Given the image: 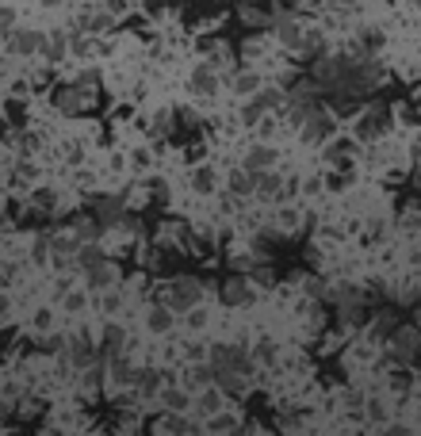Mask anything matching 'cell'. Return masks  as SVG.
<instances>
[{
    "label": "cell",
    "instance_id": "obj_22",
    "mask_svg": "<svg viewBox=\"0 0 421 436\" xmlns=\"http://www.w3.org/2000/svg\"><path fill=\"white\" fill-rule=\"evenodd\" d=\"M253 188H256V180H253L249 169H245V173H230V191H234V196H249Z\"/></svg>",
    "mask_w": 421,
    "mask_h": 436
},
{
    "label": "cell",
    "instance_id": "obj_15",
    "mask_svg": "<svg viewBox=\"0 0 421 436\" xmlns=\"http://www.w3.org/2000/svg\"><path fill=\"white\" fill-rule=\"evenodd\" d=\"M123 345H127V333L119 330V325H108V330H104V356H108V360L123 356Z\"/></svg>",
    "mask_w": 421,
    "mask_h": 436
},
{
    "label": "cell",
    "instance_id": "obj_16",
    "mask_svg": "<svg viewBox=\"0 0 421 436\" xmlns=\"http://www.w3.org/2000/svg\"><path fill=\"white\" fill-rule=\"evenodd\" d=\"M111 379H115L119 387H131V383H138V371H134V363H131V360L115 356V360H111Z\"/></svg>",
    "mask_w": 421,
    "mask_h": 436
},
{
    "label": "cell",
    "instance_id": "obj_19",
    "mask_svg": "<svg viewBox=\"0 0 421 436\" xmlns=\"http://www.w3.org/2000/svg\"><path fill=\"white\" fill-rule=\"evenodd\" d=\"M66 50H69V42H66V35H62V31H58V35H46V39H42V54H46L50 61H58Z\"/></svg>",
    "mask_w": 421,
    "mask_h": 436
},
{
    "label": "cell",
    "instance_id": "obj_37",
    "mask_svg": "<svg viewBox=\"0 0 421 436\" xmlns=\"http://www.w3.org/2000/svg\"><path fill=\"white\" fill-rule=\"evenodd\" d=\"M84 306V295H66V310H81Z\"/></svg>",
    "mask_w": 421,
    "mask_h": 436
},
{
    "label": "cell",
    "instance_id": "obj_18",
    "mask_svg": "<svg viewBox=\"0 0 421 436\" xmlns=\"http://www.w3.org/2000/svg\"><path fill=\"white\" fill-rule=\"evenodd\" d=\"M77 99H81V88H73V84H66V88L54 92V104H58L62 111H69V115H73V111H81V104H77Z\"/></svg>",
    "mask_w": 421,
    "mask_h": 436
},
{
    "label": "cell",
    "instance_id": "obj_39",
    "mask_svg": "<svg viewBox=\"0 0 421 436\" xmlns=\"http://www.w3.org/2000/svg\"><path fill=\"white\" fill-rule=\"evenodd\" d=\"M12 19H16V16H12V8H0V23L12 27Z\"/></svg>",
    "mask_w": 421,
    "mask_h": 436
},
{
    "label": "cell",
    "instance_id": "obj_8",
    "mask_svg": "<svg viewBox=\"0 0 421 436\" xmlns=\"http://www.w3.org/2000/svg\"><path fill=\"white\" fill-rule=\"evenodd\" d=\"M77 249H81V241L69 234V238H50V260L58 264V268H66V264L77 260Z\"/></svg>",
    "mask_w": 421,
    "mask_h": 436
},
{
    "label": "cell",
    "instance_id": "obj_25",
    "mask_svg": "<svg viewBox=\"0 0 421 436\" xmlns=\"http://www.w3.org/2000/svg\"><path fill=\"white\" fill-rule=\"evenodd\" d=\"M253 99H256V104H261V107L268 111V107H280V104H283V92H280V88H261Z\"/></svg>",
    "mask_w": 421,
    "mask_h": 436
},
{
    "label": "cell",
    "instance_id": "obj_38",
    "mask_svg": "<svg viewBox=\"0 0 421 436\" xmlns=\"http://www.w3.org/2000/svg\"><path fill=\"white\" fill-rule=\"evenodd\" d=\"M364 42H368V46H380L383 35H380V31H364Z\"/></svg>",
    "mask_w": 421,
    "mask_h": 436
},
{
    "label": "cell",
    "instance_id": "obj_5",
    "mask_svg": "<svg viewBox=\"0 0 421 436\" xmlns=\"http://www.w3.org/2000/svg\"><path fill=\"white\" fill-rule=\"evenodd\" d=\"M84 276H88V291H111L119 283V268L108 260V256H104L100 264H92Z\"/></svg>",
    "mask_w": 421,
    "mask_h": 436
},
{
    "label": "cell",
    "instance_id": "obj_28",
    "mask_svg": "<svg viewBox=\"0 0 421 436\" xmlns=\"http://www.w3.org/2000/svg\"><path fill=\"white\" fill-rule=\"evenodd\" d=\"M299 50H303V54H318V50H322V35H318V31L303 35V42H299Z\"/></svg>",
    "mask_w": 421,
    "mask_h": 436
},
{
    "label": "cell",
    "instance_id": "obj_24",
    "mask_svg": "<svg viewBox=\"0 0 421 436\" xmlns=\"http://www.w3.org/2000/svg\"><path fill=\"white\" fill-rule=\"evenodd\" d=\"M149 330H153V333H169V330H173V314H169V310H153V314H149Z\"/></svg>",
    "mask_w": 421,
    "mask_h": 436
},
{
    "label": "cell",
    "instance_id": "obj_21",
    "mask_svg": "<svg viewBox=\"0 0 421 436\" xmlns=\"http://www.w3.org/2000/svg\"><path fill=\"white\" fill-rule=\"evenodd\" d=\"M161 390V371H138V395H157Z\"/></svg>",
    "mask_w": 421,
    "mask_h": 436
},
{
    "label": "cell",
    "instance_id": "obj_27",
    "mask_svg": "<svg viewBox=\"0 0 421 436\" xmlns=\"http://www.w3.org/2000/svg\"><path fill=\"white\" fill-rule=\"evenodd\" d=\"M199 406H203L207 413H215V410H223V390H203V395H199Z\"/></svg>",
    "mask_w": 421,
    "mask_h": 436
},
{
    "label": "cell",
    "instance_id": "obj_11",
    "mask_svg": "<svg viewBox=\"0 0 421 436\" xmlns=\"http://www.w3.org/2000/svg\"><path fill=\"white\" fill-rule=\"evenodd\" d=\"M96 218L104 226H119V218H123V199H111V196L96 199Z\"/></svg>",
    "mask_w": 421,
    "mask_h": 436
},
{
    "label": "cell",
    "instance_id": "obj_31",
    "mask_svg": "<svg viewBox=\"0 0 421 436\" xmlns=\"http://www.w3.org/2000/svg\"><path fill=\"white\" fill-rule=\"evenodd\" d=\"M261 115H265V107L256 104V99H249V104L241 107V119H245V123H256V119H261Z\"/></svg>",
    "mask_w": 421,
    "mask_h": 436
},
{
    "label": "cell",
    "instance_id": "obj_3",
    "mask_svg": "<svg viewBox=\"0 0 421 436\" xmlns=\"http://www.w3.org/2000/svg\"><path fill=\"white\" fill-rule=\"evenodd\" d=\"M238 16H241V23H245V27H272L276 12L268 8L265 0H241V4H238Z\"/></svg>",
    "mask_w": 421,
    "mask_h": 436
},
{
    "label": "cell",
    "instance_id": "obj_2",
    "mask_svg": "<svg viewBox=\"0 0 421 436\" xmlns=\"http://www.w3.org/2000/svg\"><path fill=\"white\" fill-rule=\"evenodd\" d=\"M211 368H230V371H241V375H249V356L241 352V348L234 345H215L211 348Z\"/></svg>",
    "mask_w": 421,
    "mask_h": 436
},
{
    "label": "cell",
    "instance_id": "obj_33",
    "mask_svg": "<svg viewBox=\"0 0 421 436\" xmlns=\"http://www.w3.org/2000/svg\"><path fill=\"white\" fill-rule=\"evenodd\" d=\"M104 8H108L111 16H123V12L131 8V0H104Z\"/></svg>",
    "mask_w": 421,
    "mask_h": 436
},
{
    "label": "cell",
    "instance_id": "obj_40",
    "mask_svg": "<svg viewBox=\"0 0 421 436\" xmlns=\"http://www.w3.org/2000/svg\"><path fill=\"white\" fill-rule=\"evenodd\" d=\"M4 39H8V27H4V23H0V42H4Z\"/></svg>",
    "mask_w": 421,
    "mask_h": 436
},
{
    "label": "cell",
    "instance_id": "obj_1",
    "mask_svg": "<svg viewBox=\"0 0 421 436\" xmlns=\"http://www.w3.org/2000/svg\"><path fill=\"white\" fill-rule=\"evenodd\" d=\"M199 295H203V287L184 276V280H173L165 287V306H169V310H191V306L199 303Z\"/></svg>",
    "mask_w": 421,
    "mask_h": 436
},
{
    "label": "cell",
    "instance_id": "obj_9",
    "mask_svg": "<svg viewBox=\"0 0 421 436\" xmlns=\"http://www.w3.org/2000/svg\"><path fill=\"white\" fill-rule=\"evenodd\" d=\"M299 126H303V138H306V142H322L326 134L333 131V119H330V111L322 107V111H314L310 119H303Z\"/></svg>",
    "mask_w": 421,
    "mask_h": 436
},
{
    "label": "cell",
    "instance_id": "obj_32",
    "mask_svg": "<svg viewBox=\"0 0 421 436\" xmlns=\"http://www.w3.org/2000/svg\"><path fill=\"white\" fill-rule=\"evenodd\" d=\"M35 260H39V264H46L50 260V238H39V241H35Z\"/></svg>",
    "mask_w": 421,
    "mask_h": 436
},
{
    "label": "cell",
    "instance_id": "obj_7",
    "mask_svg": "<svg viewBox=\"0 0 421 436\" xmlns=\"http://www.w3.org/2000/svg\"><path fill=\"white\" fill-rule=\"evenodd\" d=\"M66 356H69V363H73V368H81V371H84L92 360H96V345H92V341L84 337V333H81V337H69Z\"/></svg>",
    "mask_w": 421,
    "mask_h": 436
},
{
    "label": "cell",
    "instance_id": "obj_6",
    "mask_svg": "<svg viewBox=\"0 0 421 436\" xmlns=\"http://www.w3.org/2000/svg\"><path fill=\"white\" fill-rule=\"evenodd\" d=\"M8 39H12L8 46L16 50L19 58H27V54H42V39H46V35L35 31V27H27V31H12Z\"/></svg>",
    "mask_w": 421,
    "mask_h": 436
},
{
    "label": "cell",
    "instance_id": "obj_42",
    "mask_svg": "<svg viewBox=\"0 0 421 436\" xmlns=\"http://www.w3.org/2000/svg\"><path fill=\"white\" fill-rule=\"evenodd\" d=\"M341 4H353V0H341Z\"/></svg>",
    "mask_w": 421,
    "mask_h": 436
},
{
    "label": "cell",
    "instance_id": "obj_17",
    "mask_svg": "<svg viewBox=\"0 0 421 436\" xmlns=\"http://www.w3.org/2000/svg\"><path fill=\"white\" fill-rule=\"evenodd\" d=\"M272 27H276V31H280V42H283V46L299 50V42H303V35H299V27L291 23L288 16H276V19H272Z\"/></svg>",
    "mask_w": 421,
    "mask_h": 436
},
{
    "label": "cell",
    "instance_id": "obj_41",
    "mask_svg": "<svg viewBox=\"0 0 421 436\" xmlns=\"http://www.w3.org/2000/svg\"><path fill=\"white\" fill-rule=\"evenodd\" d=\"M46 4H58V0H46Z\"/></svg>",
    "mask_w": 421,
    "mask_h": 436
},
{
    "label": "cell",
    "instance_id": "obj_14",
    "mask_svg": "<svg viewBox=\"0 0 421 436\" xmlns=\"http://www.w3.org/2000/svg\"><path fill=\"white\" fill-rule=\"evenodd\" d=\"M215 88H218V81H215V73H211V66H199L196 73H191V92H196V96H215Z\"/></svg>",
    "mask_w": 421,
    "mask_h": 436
},
{
    "label": "cell",
    "instance_id": "obj_23",
    "mask_svg": "<svg viewBox=\"0 0 421 436\" xmlns=\"http://www.w3.org/2000/svg\"><path fill=\"white\" fill-rule=\"evenodd\" d=\"M157 428H161V433H188V421H184V417H176V410L173 413H169V417H161V421H157Z\"/></svg>",
    "mask_w": 421,
    "mask_h": 436
},
{
    "label": "cell",
    "instance_id": "obj_30",
    "mask_svg": "<svg viewBox=\"0 0 421 436\" xmlns=\"http://www.w3.org/2000/svg\"><path fill=\"white\" fill-rule=\"evenodd\" d=\"M196 188L199 191H211V188H215V173H211V169H196Z\"/></svg>",
    "mask_w": 421,
    "mask_h": 436
},
{
    "label": "cell",
    "instance_id": "obj_12",
    "mask_svg": "<svg viewBox=\"0 0 421 436\" xmlns=\"http://www.w3.org/2000/svg\"><path fill=\"white\" fill-rule=\"evenodd\" d=\"M272 161H276V149H268V146H253L245 153V169L249 173H265V169H272Z\"/></svg>",
    "mask_w": 421,
    "mask_h": 436
},
{
    "label": "cell",
    "instance_id": "obj_29",
    "mask_svg": "<svg viewBox=\"0 0 421 436\" xmlns=\"http://www.w3.org/2000/svg\"><path fill=\"white\" fill-rule=\"evenodd\" d=\"M272 356H276V345H272V341H256V360H261V363H272Z\"/></svg>",
    "mask_w": 421,
    "mask_h": 436
},
{
    "label": "cell",
    "instance_id": "obj_13",
    "mask_svg": "<svg viewBox=\"0 0 421 436\" xmlns=\"http://www.w3.org/2000/svg\"><path fill=\"white\" fill-rule=\"evenodd\" d=\"M253 176H256V196H265V199H280L283 196V180L276 173L265 169V173H253Z\"/></svg>",
    "mask_w": 421,
    "mask_h": 436
},
{
    "label": "cell",
    "instance_id": "obj_4",
    "mask_svg": "<svg viewBox=\"0 0 421 436\" xmlns=\"http://www.w3.org/2000/svg\"><path fill=\"white\" fill-rule=\"evenodd\" d=\"M383 126H387V107L375 104V107H368V111L356 119V138H380Z\"/></svg>",
    "mask_w": 421,
    "mask_h": 436
},
{
    "label": "cell",
    "instance_id": "obj_20",
    "mask_svg": "<svg viewBox=\"0 0 421 436\" xmlns=\"http://www.w3.org/2000/svg\"><path fill=\"white\" fill-rule=\"evenodd\" d=\"M100 230H104V222H100V218H92V222L84 218V222H77V226H73V238H77V241H96V238H100Z\"/></svg>",
    "mask_w": 421,
    "mask_h": 436
},
{
    "label": "cell",
    "instance_id": "obj_34",
    "mask_svg": "<svg viewBox=\"0 0 421 436\" xmlns=\"http://www.w3.org/2000/svg\"><path fill=\"white\" fill-rule=\"evenodd\" d=\"M69 46H73V54H88V50H92V39H84V35H81V39H73Z\"/></svg>",
    "mask_w": 421,
    "mask_h": 436
},
{
    "label": "cell",
    "instance_id": "obj_10",
    "mask_svg": "<svg viewBox=\"0 0 421 436\" xmlns=\"http://www.w3.org/2000/svg\"><path fill=\"white\" fill-rule=\"evenodd\" d=\"M223 303L226 306H245V303H253V287H249V280H226L223 283Z\"/></svg>",
    "mask_w": 421,
    "mask_h": 436
},
{
    "label": "cell",
    "instance_id": "obj_26",
    "mask_svg": "<svg viewBox=\"0 0 421 436\" xmlns=\"http://www.w3.org/2000/svg\"><path fill=\"white\" fill-rule=\"evenodd\" d=\"M161 402H165L169 410H176V413H180L184 406H188V395H184V390H176V387H169L165 395H161Z\"/></svg>",
    "mask_w": 421,
    "mask_h": 436
},
{
    "label": "cell",
    "instance_id": "obj_36",
    "mask_svg": "<svg viewBox=\"0 0 421 436\" xmlns=\"http://www.w3.org/2000/svg\"><path fill=\"white\" fill-rule=\"evenodd\" d=\"M211 428H215V433H226V428H234V421L230 417H215L211 421Z\"/></svg>",
    "mask_w": 421,
    "mask_h": 436
},
{
    "label": "cell",
    "instance_id": "obj_35",
    "mask_svg": "<svg viewBox=\"0 0 421 436\" xmlns=\"http://www.w3.org/2000/svg\"><path fill=\"white\" fill-rule=\"evenodd\" d=\"M238 92H256V77H238Z\"/></svg>",
    "mask_w": 421,
    "mask_h": 436
}]
</instances>
